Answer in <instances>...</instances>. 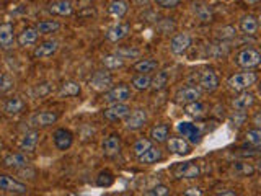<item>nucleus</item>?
<instances>
[{
  "instance_id": "1",
  "label": "nucleus",
  "mask_w": 261,
  "mask_h": 196,
  "mask_svg": "<svg viewBox=\"0 0 261 196\" xmlns=\"http://www.w3.org/2000/svg\"><path fill=\"white\" fill-rule=\"evenodd\" d=\"M257 80H258V75L255 74V72H238V74H234V75L229 77L227 85H229L230 90L243 92L252 85H255Z\"/></svg>"
},
{
  "instance_id": "2",
  "label": "nucleus",
  "mask_w": 261,
  "mask_h": 196,
  "mask_svg": "<svg viewBox=\"0 0 261 196\" xmlns=\"http://www.w3.org/2000/svg\"><path fill=\"white\" fill-rule=\"evenodd\" d=\"M235 64L247 70L255 69V67L261 65V53L253 48L242 49V51L235 56Z\"/></svg>"
},
{
  "instance_id": "3",
  "label": "nucleus",
  "mask_w": 261,
  "mask_h": 196,
  "mask_svg": "<svg viewBox=\"0 0 261 196\" xmlns=\"http://www.w3.org/2000/svg\"><path fill=\"white\" fill-rule=\"evenodd\" d=\"M203 98V90L199 87H181L178 92L175 93V102L178 105H188L193 102H198V100Z\"/></svg>"
},
{
  "instance_id": "4",
  "label": "nucleus",
  "mask_w": 261,
  "mask_h": 196,
  "mask_svg": "<svg viewBox=\"0 0 261 196\" xmlns=\"http://www.w3.org/2000/svg\"><path fill=\"white\" fill-rule=\"evenodd\" d=\"M147 111L142 110V108H137L134 111H131L129 115L126 116L124 120V125H126V130L129 131H137L141 130V128H144L147 125Z\"/></svg>"
},
{
  "instance_id": "5",
  "label": "nucleus",
  "mask_w": 261,
  "mask_h": 196,
  "mask_svg": "<svg viewBox=\"0 0 261 196\" xmlns=\"http://www.w3.org/2000/svg\"><path fill=\"white\" fill-rule=\"evenodd\" d=\"M131 98V88L127 85H118L111 87L109 90L104 93V102L113 105V103H126Z\"/></svg>"
},
{
  "instance_id": "6",
  "label": "nucleus",
  "mask_w": 261,
  "mask_h": 196,
  "mask_svg": "<svg viewBox=\"0 0 261 196\" xmlns=\"http://www.w3.org/2000/svg\"><path fill=\"white\" fill-rule=\"evenodd\" d=\"M92 88H95L97 92H108L111 85H113V75L106 70H97L90 78Z\"/></svg>"
},
{
  "instance_id": "7",
  "label": "nucleus",
  "mask_w": 261,
  "mask_h": 196,
  "mask_svg": "<svg viewBox=\"0 0 261 196\" xmlns=\"http://www.w3.org/2000/svg\"><path fill=\"white\" fill-rule=\"evenodd\" d=\"M0 190H2V192H7V193L25 195L28 192V187L25 183L15 180V178H12V177L0 173Z\"/></svg>"
},
{
  "instance_id": "8",
  "label": "nucleus",
  "mask_w": 261,
  "mask_h": 196,
  "mask_svg": "<svg viewBox=\"0 0 261 196\" xmlns=\"http://www.w3.org/2000/svg\"><path fill=\"white\" fill-rule=\"evenodd\" d=\"M176 131H178L183 137H188V142L191 144H199L201 142V131L196 125L193 123H188V121H181L176 125Z\"/></svg>"
},
{
  "instance_id": "9",
  "label": "nucleus",
  "mask_w": 261,
  "mask_h": 196,
  "mask_svg": "<svg viewBox=\"0 0 261 196\" xmlns=\"http://www.w3.org/2000/svg\"><path fill=\"white\" fill-rule=\"evenodd\" d=\"M175 177L176 178H185V180H194L201 175V169L194 162H185V164H178L175 167Z\"/></svg>"
},
{
  "instance_id": "10",
  "label": "nucleus",
  "mask_w": 261,
  "mask_h": 196,
  "mask_svg": "<svg viewBox=\"0 0 261 196\" xmlns=\"http://www.w3.org/2000/svg\"><path fill=\"white\" fill-rule=\"evenodd\" d=\"M131 113V108L126 103H113L108 108L103 110V116L108 121H121L126 120V116Z\"/></svg>"
},
{
  "instance_id": "11",
  "label": "nucleus",
  "mask_w": 261,
  "mask_h": 196,
  "mask_svg": "<svg viewBox=\"0 0 261 196\" xmlns=\"http://www.w3.org/2000/svg\"><path fill=\"white\" fill-rule=\"evenodd\" d=\"M199 88L204 92H215L219 88V77L212 69H206L199 74Z\"/></svg>"
},
{
  "instance_id": "12",
  "label": "nucleus",
  "mask_w": 261,
  "mask_h": 196,
  "mask_svg": "<svg viewBox=\"0 0 261 196\" xmlns=\"http://www.w3.org/2000/svg\"><path fill=\"white\" fill-rule=\"evenodd\" d=\"M191 46V36L188 35V33H178V35H175L173 39H171L170 43V49L173 54H185L188 49Z\"/></svg>"
},
{
  "instance_id": "13",
  "label": "nucleus",
  "mask_w": 261,
  "mask_h": 196,
  "mask_svg": "<svg viewBox=\"0 0 261 196\" xmlns=\"http://www.w3.org/2000/svg\"><path fill=\"white\" fill-rule=\"evenodd\" d=\"M28 164H30V160L23 152L8 154L2 160V165L7 167V169H23V167H28Z\"/></svg>"
},
{
  "instance_id": "14",
  "label": "nucleus",
  "mask_w": 261,
  "mask_h": 196,
  "mask_svg": "<svg viewBox=\"0 0 261 196\" xmlns=\"http://www.w3.org/2000/svg\"><path fill=\"white\" fill-rule=\"evenodd\" d=\"M52 137H54V145L59 150H67L72 145V142H74V134L69 130H64V128L55 131Z\"/></svg>"
},
{
  "instance_id": "15",
  "label": "nucleus",
  "mask_w": 261,
  "mask_h": 196,
  "mask_svg": "<svg viewBox=\"0 0 261 196\" xmlns=\"http://www.w3.org/2000/svg\"><path fill=\"white\" fill-rule=\"evenodd\" d=\"M57 120H59V115L52 113V111H41V113L33 115L30 123L33 126L44 128V126H51L54 123H57Z\"/></svg>"
},
{
  "instance_id": "16",
  "label": "nucleus",
  "mask_w": 261,
  "mask_h": 196,
  "mask_svg": "<svg viewBox=\"0 0 261 196\" xmlns=\"http://www.w3.org/2000/svg\"><path fill=\"white\" fill-rule=\"evenodd\" d=\"M59 49V43L55 39H49V41H44L41 43L40 46L35 49V58L38 59H46V58H51Z\"/></svg>"
},
{
  "instance_id": "17",
  "label": "nucleus",
  "mask_w": 261,
  "mask_h": 196,
  "mask_svg": "<svg viewBox=\"0 0 261 196\" xmlns=\"http://www.w3.org/2000/svg\"><path fill=\"white\" fill-rule=\"evenodd\" d=\"M131 31V26L126 25V23H118L114 25L113 28H109L108 33H106V39L111 43H119L123 41V39L129 35Z\"/></svg>"
},
{
  "instance_id": "18",
  "label": "nucleus",
  "mask_w": 261,
  "mask_h": 196,
  "mask_svg": "<svg viewBox=\"0 0 261 196\" xmlns=\"http://www.w3.org/2000/svg\"><path fill=\"white\" fill-rule=\"evenodd\" d=\"M166 145H168V150H171L173 154H178V155L190 154V142L185 137H170L166 141Z\"/></svg>"
},
{
  "instance_id": "19",
  "label": "nucleus",
  "mask_w": 261,
  "mask_h": 196,
  "mask_svg": "<svg viewBox=\"0 0 261 196\" xmlns=\"http://www.w3.org/2000/svg\"><path fill=\"white\" fill-rule=\"evenodd\" d=\"M49 13L57 15V16H70L74 13V7H72V2L69 0H57L49 5Z\"/></svg>"
},
{
  "instance_id": "20",
  "label": "nucleus",
  "mask_w": 261,
  "mask_h": 196,
  "mask_svg": "<svg viewBox=\"0 0 261 196\" xmlns=\"http://www.w3.org/2000/svg\"><path fill=\"white\" fill-rule=\"evenodd\" d=\"M121 150V139L118 134H111L103 141V154L108 157H113L116 154H119Z\"/></svg>"
},
{
  "instance_id": "21",
  "label": "nucleus",
  "mask_w": 261,
  "mask_h": 196,
  "mask_svg": "<svg viewBox=\"0 0 261 196\" xmlns=\"http://www.w3.org/2000/svg\"><path fill=\"white\" fill-rule=\"evenodd\" d=\"M162 157H163L162 150H160L158 147H155V145H151V147H149L144 154L139 155L137 159L144 165H152V164H157L158 160H162Z\"/></svg>"
},
{
  "instance_id": "22",
  "label": "nucleus",
  "mask_w": 261,
  "mask_h": 196,
  "mask_svg": "<svg viewBox=\"0 0 261 196\" xmlns=\"http://www.w3.org/2000/svg\"><path fill=\"white\" fill-rule=\"evenodd\" d=\"M253 103H255V97L252 93L245 92V90H243L240 95H237V97L232 100V106H234V108L238 110V111H245L248 108H252Z\"/></svg>"
},
{
  "instance_id": "23",
  "label": "nucleus",
  "mask_w": 261,
  "mask_h": 196,
  "mask_svg": "<svg viewBox=\"0 0 261 196\" xmlns=\"http://www.w3.org/2000/svg\"><path fill=\"white\" fill-rule=\"evenodd\" d=\"M15 41L13 35V25L12 23H2L0 25V48H10Z\"/></svg>"
},
{
  "instance_id": "24",
  "label": "nucleus",
  "mask_w": 261,
  "mask_h": 196,
  "mask_svg": "<svg viewBox=\"0 0 261 196\" xmlns=\"http://www.w3.org/2000/svg\"><path fill=\"white\" fill-rule=\"evenodd\" d=\"M38 141H40V132L38 131L26 132L20 141V150H23V152H31V150H35Z\"/></svg>"
},
{
  "instance_id": "25",
  "label": "nucleus",
  "mask_w": 261,
  "mask_h": 196,
  "mask_svg": "<svg viewBox=\"0 0 261 196\" xmlns=\"http://www.w3.org/2000/svg\"><path fill=\"white\" fill-rule=\"evenodd\" d=\"M3 111L7 113L8 116H16L20 113H23L25 111V102L21 100L20 97H13L10 98L7 103L3 106Z\"/></svg>"
},
{
  "instance_id": "26",
  "label": "nucleus",
  "mask_w": 261,
  "mask_h": 196,
  "mask_svg": "<svg viewBox=\"0 0 261 196\" xmlns=\"http://www.w3.org/2000/svg\"><path fill=\"white\" fill-rule=\"evenodd\" d=\"M127 10H129V3H127L126 0H113L108 7L109 15L114 16V18H118V20L123 18V16L127 13Z\"/></svg>"
},
{
  "instance_id": "27",
  "label": "nucleus",
  "mask_w": 261,
  "mask_h": 196,
  "mask_svg": "<svg viewBox=\"0 0 261 196\" xmlns=\"http://www.w3.org/2000/svg\"><path fill=\"white\" fill-rule=\"evenodd\" d=\"M38 36H40V31L36 30V26L33 28H26V30H23L20 33V36H18V43H20V46H30V44H35L38 41Z\"/></svg>"
},
{
  "instance_id": "28",
  "label": "nucleus",
  "mask_w": 261,
  "mask_h": 196,
  "mask_svg": "<svg viewBox=\"0 0 261 196\" xmlns=\"http://www.w3.org/2000/svg\"><path fill=\"white\" fill-rule=\"evenodd\" d=\"M134 70L139 72V74H152L158 69V61L155 59H141L139 63H136L134 65Z\"/></svg>"
},
{
  "instance_id": "29",
  "label": "nucleus",
  "mask_w": 261,
  "mask_h": 196,
  "mask_svg": "<svg viewBox=\"0 0 261 196\" xmlns=\"http://www.w3.org/2000/svg\"><path fill=\"white\" fill-rule=\"evenodd\" d=\"M80 93V85L77 82H65L60 85L57 97L59 98H67V97H77Z\"/></svg>"
},
{
  "instance_id": "30",
  "label": "nucleus",
  "mask_w": 261,
  "mask_h": 196,
  "mask_svg": "<svg viewBox=\"0 0 261 196\" xmlns=\"http://www.w3.org/2000/svg\"><path fill=\"white\" fill-rule=\"evenodd\" d=\"M258 20L255 18L253 15H247V16H243L242 21H240V30L242 33H245V35H255V33L258 31Z\"/></svg>"
},
{
  "instance_id": "31",
  "label": "nucleus",
  "mask_w": 261,
  "mask_h": 196,
  "mask_svg": "<svg viewBox=\"0 0 261 196\" xmlns=\"http://www.w3.org/2000/svg\"><path fill=\"white\" fill-rule=\"evenodd\" d=\"M232 172L238 177H248L257 172V167H253L248 162H235V164H232Z\"/></svg>"
},
{
  "instance_id": "32",
  "label": "nucleus",
  "mask_w": 261,
  "mask_h": 196,
  "mask_svg": "<svg viewBox=\"0 0 261 196\" xmlns=\"http://www.w3.org/2000/svg\"><path fill=\"white\" fill-rule=\"evenodd\" d=\"M102 63L104 65V69L108 70H116V69H121V67H124V59L119 58L118 54H109V56H104L102 59Z\"/></svg>"
},
{
  "instance_id": "33",
  "label": "nucleus",
  "mask_w": 261,
  "mask_h": 196,
  "mask_svg": "<svg viewBox=\"0 0 261 196\" xmlns=\"http://www.w3.org/2000/svg\"><path fill=\"white\" fill-rule=\"evenodd\" d=\"M131 82H132V87H134L136 90L144 92V90H149V88H151L152 77H151V74H137L132 77Z\"/></svg>"
},
{
  "instance_id": "34",
  "label": "nucleus",
  "mask_w": 261,
  "mask_h": 196,
  "mask_svg": "<svg viewBox=\"0 0 261 196\" xmlns=\"http://www.w3.org/2000/svg\"><path fill=\"white\" fill-rule=\"evenodd\" d=\"M151 137H152V141L157 142V144L166 142L168 141V128H166L165 125L154 126L151 130Z\"/></svg>"
},
{
  "instance_id": "35",
  "label": "nucleus",
  "mask_w": 261,
  "mask_h": 196,
  "mask_svg": "<svg viewBox=\"0 0 261 196\" xmlns=\"http://www.w3.org/2000/svg\"><path fill=\"white\" fill-rule=\"evenodd\" d=\"M36 30L40 31V35H51L60 30V23L55 20H44L36 25Z\"/></svg>"
},
{
  "instance_id": "36",
  "label": "nucleus",
  "mask_w": 261,
  "mask_h": 196,
  "mask_svg": "<svg viewBox=\"0 0 261 196\" xmlns=\"http://www.w3.org/2000/svg\"><path fill=\"white\" fill-rule=\"evenodd\" d=\"M168 78H170L168 70H158L157 74L152 77L151 88H154V90H162V88L166 87V83H168Z\"/></svg>"
},
{
  "instance_id": "37",
  "label": "nucleus",
  "mask_w": 261,
  "mask_h": 196,
  "mask_svg": "<svg viewBox=\"0 0 261 196\" xmlns=\"http://www.w3.org/2000/svg\"><path fill=\"white\" fill-rule=\"evenodd\" d=\"M204 110H206V106L201 103V100L185 105V111H186V113L190 115V116H194V118L203 116V115H204Z\"/></svg>"
},
{
  "instance_id": "38",
  "label": "nucleus",
  "mask_w": 261,
  "mask_h": 196,
  "mask_svg": "<svg viewBox=\"0 0 261 196\" xmlns=\"http://www.w3.org/2000/svg\"><path fill=\"white\" fill-rule=\"evenodd\" d=\"M113 183H114V175L111 172L104 170V172H100L98 173V177H97V185H98V187L109 188Z\"/></svg>"
},
{
  "instance_id": "39",
  "label": "nucleus",
  "mask_w": 261,
  "mask_h": 196,
  "mask_svg": "<svg viewBox=\"0 0 261 196\" xmlns=\"http://www.w3.org/2000/svg\"><path fill=\"white\" fill-rule=\"evenodd\" d=\"M247 142L255 145V147H261V128H255V130H250L245 134Z\"/></svg>"
},
{
  "instance_id": "40",
  "label": "nucleus",
  "mask_w": 261,
  "mask_h": 196,
  "mask_svg": "<svg viewBox=\"0 0 261 196\" xmlns=\"http://www.w3.org/2000/svg\"><path fill=\"white\" fill-rule=\"evenodd\" d=\"M194 15L198 16L199 20L201 21H210L212 20V13H210V10L209 7H206V5H194Z\"/></svg>"
},
{
  "instance_id": "41",
  "label": "nucleus",
  "mask_w": 261,
  "mask_h": 196,
  "mask_svg": "<svg viewBox=\"0 0 261 196\" xmlns=\"http://www.w3.org/2000/svg\"><path fill=\"white\" fill-rule=\"evenodd\" d=\"M151 145H152V142L149 141V139H144V137H142V139H139V141H136V144L132 145V150H134V154L139 157L141 154L146 152V150L151 147Z\"/></svg>"
},
{
  "instance_id": "42",
  "label": "nucleus",
  "mask_w": 261,
  "mask_h": 196,
  "mask_svg": "<svg viewBox=\"0 0 261 196\" xmlns=\"http://www.w3.org/2000/svg\"><path fill=\"white\" fill-rule=\"evenodd\" d=\"M12 87H13V78L12 77H10L8 74H2V75H0V93L8 92Z\"/></svg>"
},
{
  "instance_id": "43",
  "label": "nucleus",
  "mask_w": 261,
  "mask_h": 196,
  "mask_svg": "<svg viewBox=\"0 0 261 196\" xmlns=\"http://www.w3.org/2000/svg\"><path fill=\"white\" fill-rule=\"evenodd\" d=\"M168 193H170L168 187H165V185H157V187L147 190L144 195H147V196H166Z\"/></svg>"
},
{
  "instance_id": "44",
  "label": "nucleus",
  "mask_w": 261,
  "mask_h": 196,
  "mask_svg": "<svg viewBox=\"0 0 261 196\" xmlns=\"http://www.w3.org/2000/svg\"><path fill=\"white\" fill-rule=\"evenodd\" d=\"M116 54H118L119 58L127 59L129 56H131V58H136V56L141 54V51H139V49H118V51H116Z\"/></svg>"
},
{
  "instance_id": "45",
  "label": "nucleus",
  "mask_w": 261,
  "mask_h": 196,
  "mask_svg": "<svg viewBox=\"0 0 261 196\" xmlns=\"http://www.w3.org/2000/svg\"><path fill=\"white\" fill-rule=\"evenodd\" d=\"M154 2L163 8H175V7H178L181 0H154Z\"/></svg>"
},
{
  "instance_id": "46",
  "label": "nucleus",
  "mask_w": 261,
  "mask_h": 196,
  "mask_svg": "<svg viewBox=\"0 0 261 196\" xmlns=\"http://www.w3.org/2000/svg\"><path fill=\"white\" fill-rule=\"evenodd\" d=\"M49 90H51V88H49V83H40V85H36L33 95H35V97H44V95L49 93Z\"/></svg>"
},
{
  "instance_id": "47",
  "label": "nucleus",
  "mask_w": 261,
  "mask_h": 196,
  "mask_svg": "<svg viewBox=\"0 0 261 196\" xmlns=\"http://www.w3.org/2000/svg\"><path fill=\"white\" fill-rule=\"evenodd\" d=\"M185 195L186 196H193V195H196V196H201L203 195V192H201V190H199V188H188L186 190V192H185Z\"/></svg>"
},
{
  "instance_id": "48",
  "label": "nucleus",
  "mask_w": 261,
  "mask_h": 196,
  "mask_svg": "<svg viewBox=\"0 0 261 196\" xmlns=\"http://www.w3.org/2000/svg\"><path fill=\"white\" fill-rule=\"evenodd\" d=\"M253 125H255V128H261V111L253 116Z\"/></svg>"
},
{
  "instance_id": "49",
  "label": "nucleus",
  "mask_w": 261,
  "mask_h": 196,
  "mask_svg": "<svg viewBox=\"0 0 261 196\" xmlns=\"http://www.w3.org/2000/svg\"><path fill=\"white\" fill-rule=\"evenodd\" d=\"M219 196H235V192H230V190H224V192H219Z\"/></svg>"
},
{
  "instance_id": "50",
  "label": "nucleus",
  "mask_w": 261,
  "mask_h": 196,
  "mask_svg": "<svg viewBox=\"0 0 261 196\" xmlns=\"http://www.w3.org/2000/svg\"><path fill=\"white\" fill-rule=\"evenodd\" d=\"M245 3H248V5H255V3H260L261 0H243Z\"/></svg>"
},
{
  "instance_id": "51",
  "label": "nucleus",
  "mask_w": 261,
  "mask_h": 196,
  "mask_svg": "<svg viewBox=\"0 0 261 196\" xmlns=\"http://www.w3.org/2000/svg\"><path fill=\"white\" fill-rule=\"evenodd\" d=\"M151 0H134V3H137V5H144V3H149Z\"/></svg>"
},
{
  "instance_id": "52",
  "label": "nucleus",
  "mask_w": 261,
  "mask_h": 196,
  "mask_svg": "<svg viewBox=\"0 0 261 196\" xmlns=\"http://www.w3.org/2000/svg\"><path fill=\"white\" fill-rule=\"evenodd\" d=\"M257 170H258V172L261 173V162H260V164H258V167H257Z\"/></svg>"
},
{
  "instance_id": "53",
  "label": "nucleus",
  "mask_w": 261,
  "mask_h": 196,
  "mask_svg": "<svg viewBox=\"0 0 261 196\" xmlns=\"http://www.w3.org/2000/svg\"><path fill=\"white\" fill-rule=\"evenodd\" d=\"M258 23L261 25V13H260V18H258Z\"/></svg>"
},
{
  "instance_id": "54",
  "label": "nucleus",
  "mask_w": 261,
  "mask_h": 196,
  "mask_svg": "<svg viewBox=\"0 0 261 196\" xmlns=\"http://www.w3.org/2000/svg\"><path fill=\"white\" fill-rule=\"evenodd\" d=\"M258 90H260V93H261V83H260V87H258Z\"/></svg>"
}]
</instances>
